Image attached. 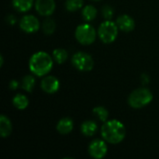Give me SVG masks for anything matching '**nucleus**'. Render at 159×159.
Here are the masks:
<instances>
[{
    "label": "nucleus",
    "instance_id": "obj_1",
    "mask_svg": "<svg viewBox=\"0 0 159 159\" xmlns=\"http://www.w3.org/2000/svg\"><path fill=\"white\" fill-rule=\"evenodd\" d=\"M102 137L112 144L121 143L126 137V128L122 122L116 119L107 120L102 127Z\"/></svg>",
    "mask_w": 159,
    "mask_h": 159
},
{
    "label": "nucleus",
    "instance_id": "obj_2",
    "mask_svg": "<svg viewBox=\"0 0 159 159\" xmlns=\"http://www.w3.org/2000/svg\"><path fill=\"white\" fill-rule=\"evenodd\" d=\"M53 67L51 56L44 51H38L32 55L29 61L30 71L37 76H44L50 72Z\"/></svg>",
    "mask_w": 159,
    "mask_h": 159
},
{
    "label": "nucleus",
    "instance_id": "obj_3",
    "mask_svg": "<svg viewBox=\"0 0 159 159\" xmlns=\"http://www.w3.org/2000/svg\"><path fill=\"white\" fill-rule=\"evenodd\" d=\"M153 101V94L146 88H140L133 90L129 96V104L134 109H140L148 105Z\"/></svg>",
    "mask_w": 159,
    "mask_h": 159
},
{
    "label": "nucleus",
    "instance_id": "obj_4",
    "mask_svg": "<svg viewBox=\"0 0 159 159\" xmlns=\"http://www.w3.org/2000/svg\"><path fill=\"white\" fill-rule=\"evenodd\" d=\"M117 34H118V26L116 22H114L110 20H106L99 26L98 35L100 39L105 44L113 43L116 39Z\"/></svg>",
    "mask_w": 159,
    "mask_h": 159
},
{
    "label": "nucleus",
    "instance_id": "obj_5",
    "mask_svg": "<svg viewBox=\"0 0 159 159\" xmlns=\"http://www.w3.org/2000/svg\"><path fill=\"white\" fill-rule=\"evenodd\" d=\"M75 34L76 40L80 44L85 46L92 44L96 39V30L88 23L78 25L76 27Z\"/></svg>",
    "mask_w": 159,
    "mask_h": 159
},
{
    "label": "nucleus",
    "instance_id": "obj_6",
    "mask_svg": "<svg viewBox=\"0 0 159 159\" xmlns=\"http://www.w3.org/2000/svg\"><path fill=\"white\" fill-rule=\"evenodd\" d=\"M73 65L81 72H89L94 67V61L92 57L84 51H78L72 57Z\"/></svg>",
    "mask_w": 159,
    "mask_h": 159
},
{
    "label": "nucleus",
    "instance_id": "obj_7",
    "mask_svg": "<svg viewBox=\"0 0 159 159\" xmlns=\"http://www.w3.org/2000/svg\"><path fill=\"white\" fill-rule=\"evenodd\" d=\"M108 148L104 141L96 139L93 140L89 146V153L91 157L95 159L103 158L107 154Z\"/></svg>",
    "mask_w": 159,
    "mask_h": 159
},
{
    "label": "nucleus",
    "instance_id": "obj_8",
    "mask_svg": "<svg viewBox=\"0 0 159 159\" xmlns=\"http://www.w3.org/2000/svg\"><path fill=\"white\" fill-rule=\"evenodd\" d=\"M20 27L25 33L33 34L39 29L40 23L37 18L34 15H26L22 17L21 20H20Z\"/></svg>",
    "mask_w": 159,
    "mask_h": 159
},
{
    "label": "nucleus",
    "instance_id": "obj_9",
    "mask_svg": "<svg viewBox=\"0 0 159 159\" xmlns=\"http://www.w3.org/2000/svg\"><path fill=\"white\" fill-rule=\"evenodd\" d=\"M34 6L36 11L41 16L51 15L56 7L54 0H35Z\"/></svg>",
    "mask_w": 159,
    "mask_h": 159
},
{
    "label": "nucleus",
    "instance_id": "obj_10",
    "mask_svg": "<svg viewBox=\"0 0 159 159\" xmlns=\"http://www.w3.org/2000/svg\"><path fill=\"white\" fill-rule=\"evenodd\" d=\"M41 89L48 94H53L59 90L60 81L53 75L45 76L41 81Z\"/></svg>",
    "mask_w": 159,
    "mask_h": 159
},
{
    "label": "nucleus",
    "instance_id": "obj_11",
    "mask_svg": "<svg viewBox=\"0 0 159 159\" xmlns=\"http://www.w3.org/2000/svg\"><path fill=\"white\" fill-rule=\"evenodd\" d=\"M116 22L118 28L121 31L126 32V33L131 32L135 28V21H134V20L130 16H129L127 14H124V15L119 16L116 19Z\"/></svg>",
    "mask_w": 159,
    "mask_h": 159
},
{
    "label": "nucleus",
    "instance_id": "obj_12",
    "mask_svg": "<svg viewBox=\"0 0 159 159\" xmlns=\"http://www.w3.org/2000/svg\"><path fill=\"white\" fill-rule=\"evenodd\" d=\"M57 131L61 134H68L74 129V122L70 117L61 118L57 124Z\"/></svg>",
    "mask_w": 159,
    "mask_h": 159
},
{
    "label": "nucleus",
    "instance_id": "obj_13",
    "mask_svg": "<svg viewBox=\"0 0 159 159\" xmlns=\"http://www.w3.org/2000/svg\"><path fill=\"white\" fill-rule=\"evenodd\" d=\"M12 131V125L10 120L4 115L0 116V134L3 138H7Z\"/></svg>",
    "mask_w": 159,
    "mask_h": 159
},
{
    "label": "nucleus",
    "instance_id": "obj_14",
    "mask_svg": "<svg viewBox=\"0 0 159 159\" xmlns=\"http://www.w3.org/2000/svg\"><path fill=\"white\" fill-rule=\"evenodd\" d=\"M97 129H98V125L94 121H91V120L85 121L81 125V132L87 137H91L95 135V133L97 132Z\"/></svg>",
    "mask_w": 159,
    "mask_h": 159
},
{
    "label": "nucleus",
    "instance_id": "obj_15",
    "mask_svg": "<svg viewBox=\"0 0 159 159\" xmlns=\"http://www.w3.org/2000/svg\"><path fill=\"white\" fill-rule=\"evenodd\" d=\"M13 7L20 12H26L30 10L34 4V0H13Z\"/></svg>",
    "mask_w": 159,
    "mask_h": 159
},
{
    "label": "nucleus",
    "instance_id": "obj_16",
    "mask_svg": "<svg viewBox=\"0 0 159 159\" xmlns=\"http://www.w3.org/2000/svg\"><path fill=\"white\" fill-rule=\"evenodd\" d=\"M13 104L14 106L19 109V110H24L27 108L28 104H29V101L28 98L23 95V94H17L14 98H13Z\"/></svg>",
    "mask_w": 159,
    "mask_h": 159
},
{
    "label": "nucleus",
    "instance_id": "obj_17",
    "mask_svg": "<svg viewBox=\"0 0 159 159\" xmlns=\"http://www.w3.org/2000/svg\"><path fill=\"white\" fill-rule=\"evenodd\" d=\"M82 16H83L84 20H87V21L93 20L96 18V16H97V9H96V7L91 6V5L86 6L83 8V10H82Z\"/></svg>",
    "mask_w": 159,
    "mask_h": 159
},
{
    "label": "nucleus",
    "instance_id": "obj_18",
    "mask_svg": "<svg viewBox=\"0 0 159 159\" xmlns=\"http://www.w3.org/2000/svg\"><path fill=\"white\" fill-rule=\"evenodd\" d=\"M35 86V78L33 75H26L22 78L21 88L28 92H32Z\"/></svg>",
    "mask_w": 159,
    "mask_h": 159
},
{
    "label": "nucleus",
    "instance_id": "obj_19",
    "mask_svg": "<svg viewBox=\"0 0 159 159\" xmlns=\"http://www.w3.org/2000/svg\"><path fill=\"white\" fill-rule=\"evenodd\" d=\"M42 29L46 34H52L56 29V23L54 20H52L51 18L45 19L42 24Z\"/></svg>",
    "mask_w": 159,
    "mask_h": 159
},
{
    "label": "nucleus",
    "instance_id": "obj_20",
    "mask_svg": "<svg viewBox=\"0 0 159 159\" xmlns=\"http://www.w3.org/2000/svg\"><path fill=\"white\" fill-rule=\"evenodd\" d=\"M68 58V53L65 49L63 48H56L53 51V59L55 60L56 62L59 64H61L65 62V61Z\"/></svg>",
    "mask_w": 159,
    "mask_h": 159
},
{
    "label": "nucleus",
    "instance_id": "obj_21",
    "mask_svg": "<svg viewBox=\"0 0 159 159\" xmlns=\"http://www.w3.org/2000/svg\"><path fill=\"white\" fill-rule=\"evenodd\" d=\"M93 114L98 116V118L102 121V122H106L109 116V113L107 111L106 108H104L103 106H97L93 109Z\"/></svg>",
    "mask_w": 159,
    "mask_h": 159
},
{
    "label": "nucleus",
    "instance_id": "obj_22",
    "mask_svg": "<svg viewBox=\"0 0 159 159\" xmlns=\"http://www.w3.org/2000/svg\"><path fill=\"white\" fill-rule=\"evenodd\" d=\"M82 6H83V0H67L65 3L66 9L71 12L80 9Z\"/></svg>",
    "mask_w": 159,
    "mask_h": 159
},
{
    "label": "nucleus",
    "instance_id": "obj_23",
    "mask_svg": "<svg viewBox=\"0 0 159 159\" xmlns=\"http://www.w3.org/2000/svg\"><path fill=\"white\" fill-rule=\"evenodd\" d=\"M102 16L104 17V19L110 20L114 15V9L110 6H104L102 9Z\"/></svg>",
    "mask_w": 159,
    "mask_h": 159
},
{
    "label": "nucleus",
    "instance_id": "obj_24",
    "mask_svg": "<svg viewBox=\"0 0 159 159\" xmlns=\"http://www.w3.org/2000/svg\"><path fill=\"white\" fill-rule=\"evenodd\" d=\"M19 82L17 81V80H12L10 83H9V88L11 89H13V90H15V89H17L18 88H19Z\"/></svg>",
    "mask_w": 159,
    "mask_h": 159
},
{
    "label": "nucleus",
    "instance_id": "obj_25",
    "mask_svg": "<svg viewBox=\"0 0 159 159\" xmlns=\"http://www.w3.org/2000/svg\"><path fill=\"white\" fill-rule=\"evenodd\" d=\"M7 22L10 24V25H12V24H14L15 22H16V19L12 16V15H10V16H8V17H7Z\"/></svg>",
    "mask_w": 159,
    "mask_h": 159
},
{
    "label": "nucleus",
    "instance_id": "obj_26",
    "mask_svg": "<svg viewBox=\"0 0 159 159\" xmlns=\"http://www.w3.org/2000/svg\"><path fill=\"white\" fill-rule=\"evenodd\" d=\"M3 63H4V59H3V56L1 55V56H0V66H2Z\"/></svg>",
    "mask_w": 159,
    "mask_h": 159
},
{
    "label": "nucleus",
    "instance_id": "obj_27",
    "mask_svg": "<svg viewBox=\"0 0 159 159\" xmlns=\"http://www.w3.org/2000/svg\"><path fill=\"white\" fill-rule=\"evenodd\" d=\"M92 1H100V0H92Z\"/></svg>",
    "mask_w": 159,
    "mask_h": 159
}]
</instances>
